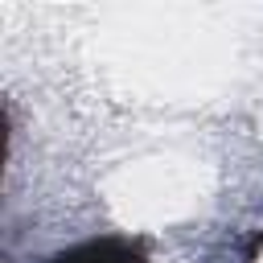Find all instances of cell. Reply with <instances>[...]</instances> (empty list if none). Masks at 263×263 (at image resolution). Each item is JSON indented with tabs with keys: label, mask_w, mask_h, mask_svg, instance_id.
Here are the masks:
<instances>
[{
	"label": "cell",
	"mask_w": 263,
	"mask_h": 263,
	"mask_svg": "<svg viewBox=\"0 0 263 263\" xmlns=\"http://www.w3.org/2000/svg\"><path fill=\"white\" fill-rule=\"evenodd\" d=\"M53 263H148L140 242L127 238H99V242H82L74 251H62Z\"/></svg>",
	"instance_id": "obj_1"
}]
</instances>
